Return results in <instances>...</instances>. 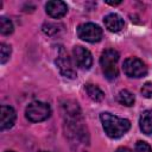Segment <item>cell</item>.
Instances as JSON below:
<instances>
[{
    "mask_svg": "<svg viewBox=\"0 0 152 152\" xmlns=\"http://www.w3.org/2000/svg\"><path fill=\"white\" fill-rule=\"evenodd\" d=\"M103 23L106 28L110 32H119L124 28V19L115 13H110L106 15L103 19Z\"/></svg>",
    "mask_w": 152,
    "mask_h": 152,
    "instance_id": "10",
    "label": "cell"
},
{
    "mask_svg": "<svg viewBox=\"0 0 152 152\" xmlns=\"http://www.w3.org/2000/svg\"><path fill=\"white\" fill-rule=\"evenodd\" d=\"M118 61H119V53L114 49H107L101 53L100 64L106 78L114 80L118 77L119 75Z\"/></svg>",
    "mask_w": 152,
    "mask_h": 152,
    "instance_id": "2",
    "label": "cell"
},
{
    "mask_svg": "<svg viewBox=\"0 0 152 152\" xmlns=\"http://www.w3.org/2000/svg\"><path fill=\"white\" fill-rule=\"evenodd\" d=\"M86 91H87L88 96H89L93 101H95V102H100V101H102L103 97H104V93H103L97 86H95V84L88 83V84L86 86Z\"/></svg>",
    "mask_w": 152,
    "mask_h": 152,
    "instance_id": "12",
    "label": "cell"
},
{
    "mask_svg": "<svg viewBox=\"0 0 152 152\" xmlns=\"http://www.w3.org/2000/svg\"><path fill=\"white\" fill-rule=\"evenodd\" d=\"M107 4H109V5H113V6H115V5H119V4H121V1H115V2H113V1H106Z\"/></svg>",
    "mask_w": 152,
    "mask_h": 152,
    "instance_id": "19",
    "label": "cell"
},
{
    "mask_svg": "<svg viewBox=\"0 0 152 152\" xmlns=\"http://www.w3.org/2000/svg\"><path fill=\"white\" fill-rule=\"evenodd\" d=\"M139 126L142 133L152 134V110H145L139 119Z\"/></svg>",
    "mask_w": 152,
    "mask_h": 152,
    "instance_id": "11",
    "label": "cell"
},
{
    "mask_svg": "<svg viewBox=\"0 0 152 152\" xmlns=\"http://www.w3.org/2000/svg\"><path fill=\"white\" fill-rule=\"evenodd\" d=\"M6 152H14V151H6Z\"/></svg>",
    "mask_w": 152,
    "mask_h": 152,
    "instance_id": "20",
    "label": "cell"
},
{
    "mask_svg": "<svg viewBox=\"0 0 152 152\" xmlns=\"http://www.w3.org/2000/svg\"><path fill=\"white\" fill-rule=\"evenodd\" d=\"M0 32L1 34H11L13 32V24L10 19L5 18V17H1L0 18Z\"/></svg>",
    "mask_w": 152,
    "mask_h": 152,
    "instance_id": "14",
    "label": "cell"
},
{
    "mask_svg": "<svg viewBox=\"0 0 152 152\" xmlns=\"http://www.w3.org/2000/svg\"><path fill=\"white\" fill-rule=\"evenodd\" d=\"M100 119L106 134L114 139L122 137L131 128V122L127 119L115 116L110 113H101Z\"/></svg>",
    "mask_w": 152,
    "mask_h": 152,
    "instance_id": "1",
    "label": "cell"
},
{
    "mask_svg": "<svg viewBox=\"0 0 152 152\" xmlns=\"http://www.w3.org/2000/svg\"><path fill=\"white\" fill-rule=\"evenodd\" d=\"M11 52H12L11 46L7 45V44H5V43H1V45H0V57H1L0 58V62H1V64H4V63L7 62V59L11 56Z\"/></svg>",
    "mask_w": 152,
    "mask_h": 152,
    "instance_id": "15",
    "label": "cell"
},
{
    "mask_svg": "<svg viewBox=\"0 0 152 152\" xmlns=\"http://www.w3.org/2000/svg\"><path fill=\"white\" fill-rule=\"evenodd\" d=\"M45 10L46 13L52 17V18H62L63 15H65L66 11H68V6L65 2L59 1V0H52V1H48L45 5Z\"/></svg>",
    "mask_w": 152,
    "mask_h": 152,
    "instance_id": "9",
    "label": "cell"
},
{
    "mask_svg": "<svg viewBox=\"0 0 152 152\" xmlns=\"http://www.w3.org/2000/svg\"><path fill=\"white\" fill-rule=\"evenodd\" d=\"M141 94H142V96H145L147 99L152 97V82H146L141 87Z\"/></svg>",
    "mask_w": 152,
    "mask_h": 152,
    "instance_id": "16",
    "label": "cell"
},
{
    "mask_svg": "<svg viewBox=\"0 0 152 152\" xmlns=\"http://www.w3.org/2000/svg\"><path fill=\"white\" fill-rule=\"evenodd\" d=\"M56 65L59 70V72L68 78H75L76 77V70L72 66V63L68 56V53L65 52V50L63 48L59 49L58 53H57V58H56Z\"/></svg>",
    "mask_w": 152,
    "mask_h": 152,
    "instance_id": "6",
    "label": "cell"
},
{
    "mask_svg": "<svg viewBox=\"0 0 152 152\" xmlns=\"http://www.w3.org/2000/svg\"><path fill=\"white\" fill-rule=\"evenodd\" d=\"M115 152H132V150H129L128 147H119Z\"/></svg>",
    "mask_w": 152,
    "mask_h": 152,
    "instance_id": "18",
    "label": "cell"
},
{
    "mask_svg": "<svg viewBox=\"0 0 152 152\" xmlns=\"http://www.w3.org/2000/svg\"><path fill=\"white\" fill-rule=\"evenodd\" d=\"M72 55H74L75 63L77 64L78 68L86 69V70L90 69L93 64V57L89 50H87L83 46H75L72 50Z\"/></svg>",
    "mask_w": 152,
    "mask_h": 152,
    "instance_id": "7",
    "label": "cell"
},
{
    "mask_svg": "<svg viewBox=\"0 0 152 152\" xmlns=\"http://www.w3.org/2000/svg\"><path fill=\"white\" fill-rule=\"evenodd\" d=\"M135 151L137 152H152L151 146L145 142V141H138L135 145Z\"/></svg>",
    "mask_w": 152,
    "mask_h": 152,
    "instance_id": "17",
    "label": "cell"
},
{
    "mask_svg": "<svg viewBox=\"0 0 152 152\" xmlns=\"http://www.w3.org/2000/svg\"><path fill=\"white\" fill-rule=\"evenodd\" d=\"M77 36L82 40L96 43L102 38V28L93 23H84L77 27Z\"/></svg>",
    "mask_w": 152,
    "mask_h": 152,
    "instance_id": "4",
    "label": "cell"
},
{
    "mask_svg": "<svg viewBox=\"0 0 152 152\" xmlns=\"http://www.w3.org/2000/svg\"><path fill=\"white\" fill-rule=\"evenodd\" d=\"M26 118L31 122H40L46 120L51 114V108L48 103L42 101H33L31 102L25 110Z\"/></svg>",
    "mask_w": 152,
    "mask_h": 152,
    "instance_id": "3",
    "label": "cell"
},
{
    "mask_svg": "<svg viewBox=\"0 0 152 152\" xmlns=\"http://www.w3.org/2000/svg\"><path fill=\"white\" fill-rule=\"evenodd\" d=\"M124 72L129 77H144L147 74V66L145 63L137 57H128L124 62Z\"/></svg>",
    "mask_w": 152,
    "mask_h": 152,
    "instance_id": "5",
    "label": "cell"
},
{
    "mask_svg": "<svg viewBox=\"0 0 152 152\" xmlns=\"http://www.w3.org/2000/svg\"><path fill=\"white\" fill-rule=\"evenodd\" d=\"M118 100H119V102H120L121 104H125V106H128V107H129V106H133V104H134V101H135L134 95H133L131 91L126 90V89H124V90H121V91L119 93Z\"/></svg>",
    "mask_w": 152,
    "mask_h": 152,
    "instance_id": "13",
    "label": "cell"
},
{
    "mask_svg": "<svg viewBox=\"0 0 152 152\" xmlns=\"http://www.w3.org/2000/svg\"><path fill=\"white\" fill-rule=\"evenodd\" d=\"M40 152H48V151H40Z\"/></svg>",
    "mask_w": 152,
    "mask_h": 152,
    "instance_id": "21",
    "label": "cell"
},
{
    "mask_svg": "<svg viewBox=\"0 0 152 152\" xmlns=\"http://www.w3.org/2000/svg\"><path fill=\"white\" fill-rule=\"evenodd\" d=\"M15 110L11 106L2 104L0 108V129H8L14 125Z\"/></svg>",
    "mask_w": 152,
    "mask_h": 152,
    "instance_id": "8",
    "label": "cell"
}]
</instances>
